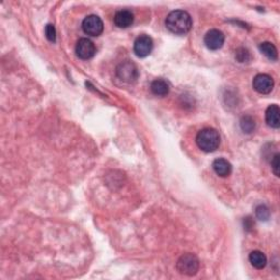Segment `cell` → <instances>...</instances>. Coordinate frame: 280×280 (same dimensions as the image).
<instances>
[{
    "instance_id": "obj_1",
    "label": "cell",
    "mask_w": 280,
    "mask_h": 280,
    "mask_svg": "<svg viewBox=\"0 0 280 280\" xmlns=\"http://www.w3.org/2000/svg\"><path fill=\"white\" fill-rule=\"evenodd\" d=\"M166 27L170 32L184 35L192 30L193 20L190 13L184 10L172 11L166 19Z\"/></svg>"
},
{
    "instance_id": "obj_2",
    "label": "cell",
    "mask_w": 280,
    "mask_h": 280,
    "mask_svg": "<svg viewBox=\"0 0 280 280\" xmlns=\"http://www.w3.org/2000/svg\"><path fill=\"white\" fill-rule=\"evenodd\" d=\"M196 143L205 152H214L220 146L219 133L214 128L201 129L196 136Z\"/></svg>"
},
{
    "instance_id": "obj_3",
    "label": "cell",
    "mask_w": 280,
    "mask_h": 280,
    "mask_svg": "<svg viewBox=\"0 0 280 280\" xmlns=\"http://www.w3.org/2000/svg\"><path fill=\"white\" fill-rule=\"evenodd\" d=\"M176 268L178 273L185 276H195L199 270V260L194 254H184L178 258Z\"/></svg>"
},
{
    "instance_id": "obj_4",
    "label": "cell",
    "mask_w": 280,
    "mask_h": 280,
    "mask_svg": "<svg viewBox=\"0 0 280 280\" xmlns=\"http://www.w3.org/2000/svg\"><path fill=\"white\" fill-rule=\"evenodd\" d=\"M82 30L86 35L94 37L101 35L104 30L102 19L96 14H90V16L85 17L84 20L82 21Z\"/></svg>"
},
{
    "instance_id": "obj_5",
    "label": "cell",
    "mask_w": 280,
    "mask_h": 280,
    "mask_svg": "<svg viewBox=\"0 0 280 280\" xmlns=\"http://www.w3.org/2000/svg\"><path fill=\"white\" fill-rule=\"evenodd\" d=\"M96 53L94 43L89 38H80L76 45V54L82 60L93 58Z\"/></svg>"
},
{
    "instance_id": "obj_6",
    "label": "cell",
    "mask_w": 280,
    "mask_h": 280,
    "mask_svg": "<svg viewBox=\"0 0 280 280\" xmlns=\"http://www.w3.org/2000/svg\"><path fill=\"white\" fill-rule=\"evenodd\" d=\"M153 50V41L150 36L140 35L134 43V52L140 58H144L151 54Z\"/></svg>"
},
{
    "instance_id": "obj_7",
    "label": "cell",
    "mask_w": 280,
    "mask_h": 280,
    "mask_svg": "<svg viewBox=\"0 0 280 280\" xmlns=\"http://www.w3.org/2000/svg\"><path fill=\"white\" fill-rule=\"evenodd\" d=\"M253 88L260 94H268L274 89V79L267 74H258L253 79Z\"/></svg>"
},
{
    "instance_id": "obj_8",
    "label": "cell",
    "mask_w": 280,
    "mask_h": 280,
    "mask_svg": "<svg viewBox=\"0 0 280 280\" xmlns=\"http://www.w3.org/2000/svg\"><path fill=\"white\" fill-rule=\"evenodd\" d=\"M116 74L119 79H122L125 82H128V84L135 82L138 78L137 67L134 64H132V62H128V61L123 62V64H120L117 67Z\"/></svg>"
},
{
    "instance_id": "obj_9",
    "label": "cell",
    "mask_w": 280,
    "mask_h": 280,
    "mask_svg": "<svg viewBox=\"0 0 280 280\" xmlns=\"http://www.w3.org/2000/svg\"><path fill=\"white\" fill-rule=\"evenodd\" d=\"M204 42L206 46L211 51H217L224 44V34L219 30L212 28V30L206 33Z\"/></svg>"
},
{
    "instance_id": "obj_10",
    "label": "cell",
    "mask_w": 280,
    "mask_h": 280,
    "mask_svg": "<svg viewBox=\"0 0 280 280\" xmlns=\"http://www.w3.org/2000/svg\"><path fill=\"white\" fill-rule=\"evenodd\" d=\"M212 168H214L217 175L220 177H226L232 172V164L224 158H219L212 162Z\"/></svg>"
},
{
    "instance_id": "obj_11",
    "label": "cell",
    "mask_w": 280,
    "mask_h": 280,
    "mask_svg": "<svg viewBox=\"0 0 280 280\" xmlns=\"http://www.w3.org/2000/svg\"><path fill=\"white\" fill-rule=\"evenodd\" d=\"M279 114L280 109L277 104H272L268 106L266 110V114H265V118H266V123L269 127L275 129H278L280 127Z\"/></svg>"
},
{
    "instance_id": "obj_12",
    "label": "cell",
    "mask_w": 280,
    "mask_h": 280,
    "mask_svg": "<svg viewBox=\"0 0 280 280\" xmlns=\"http://www.w3.org/2000/svg\"><path fill=\"white\" fill-rule=\"evenodd\" d=\"M114 23L120 28H129L134 23V14L129 10H119L115 13Z\"/></svg>"
},
{
    "instance_id": "obj_13",
    "label": "cell",
    "mask_w": 280,
    "mask_h": 280,
    "mask_svg": "<svg viewBox=\"0 0 280 280\" xmlns=\"http://www.w3.org/2000/svg\"><path fill=\"white\" fill-rule=\"evenodd\" d=\"M151 92L157 96H166L170 92V84L163 79H156L151 82Z\"/></svg>"
},
{
    "instance_id": "obj_14",
    "label": "cell",
    "mask_w": 280,
    "mask_h": 280,
    "mask_svg": "<svg viewBox=\"0 0 280 280\" xmlns=\"http://www.w3.org/2000/svg\"><path fill=\"white\" fill-rule=\"evenodd\" d=\"M250 263L252 264V266L256 269H263L266 267L267 265V257L263 252L260 251H253L249 256Z\"/></svg>"
},
{
    "instance_id": "obj_15",
    "label": "cell",
    "mask_w": 280,
    "mask_h": 280,
    "mask_svg": "<svg viewBox=\"0 0 280 280\" xmlns=\"http://www.w3.org/2000/svg\"><path fill=\"white\" fill-rule=\"evenodd\" d=\"M259 51L262 52L263 54L270 60H277L278 58L277 48L273 44V43H269V42L262 43V44H259Z\"/></svg>"
},
{
    "instance_id": "obj_16",
    "label": "cell",
    "mask_w": 280,
    "mask_h": 280,
    "mask_svg": "<svg viewBox=\"0 0 280 280\" xmlns=\"http://www.w3.org/2000/svg\"><path fill=\"white\" fill-rule=\"evenodd\" d=\"M241 125V128L244 133H252L253 130L255 129V126H256V124H255V120L251 117V116H243L242 119H241L240 122Z\"/></svg>"
},
{
    "instance_id": "obj_17",
    "label": "cell",
    "mask_w": 280,
    "mask_h": 280,
    "mask_svg": "<svg viewBox=\"0 0 280 280\" xmlns=\"http://www.w3.org/2000/svg\"><path fill=\"white\" fill-rule=\"evenodd\" d=\"M255 214H256V217L259 220L267 221L269 219L270 211L266 205H259L256 208V210H255Z\"/></svg>"
},
{
    "instance_id": "obj_18",
    "label": "cell",
    "mask_w": 280,
    "mask_h": 280,
    "mask_svg": "<svg viewBox=\"0 0 280 280\" xmlns=\"http://www.w3.org/2000/svg\"><path fill=\"white\" fill-rule=\"evenodd\" d=\"M235 58L238 59L240 62H245L251 59V55H250L249 51L245 50V48H239V50L236 51Z\"/></svg>"
},
{
    "instance_id": "obj_19",
    "label": "cell",
    "mask_w": 280,
    "mask_h": 280,
    "mask_svg": "<svg viewBox=\"0 0 280 280\" xmlns=\"http://www.w3.org/2000/svg\"><path fill=\"white\" fill-rule=\"evenodd\" d=\"M45 36L50 42L54 43L56 41V28L53 24H47L45 27Z\"/></svg>"
},
{
    "instance_id": "obj_20",
    "label": "cell",
    "mask_w": 280,
    "mask_h": 280,
    "mask_svg": "<svg viewBox=\"0 0 280 280\" xmlns=\"http://www.w3.org/2000/svg\"><path fill=\"white\" fill-rule=\"evenodd\" d=\"M279 158H280V154L276 153L275 156L273 157V160H272V170L274 172V174L276 175L277 177L279 176V170H280V164H279Z\"/></svg>"
}]
</instances>
